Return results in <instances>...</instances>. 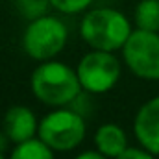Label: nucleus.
<instances>
[{
    "label": "nucleus",
    "mask_w": 159,
    "mask_h": 159,
    "mask_svg": "<svg viewBox=\"0 0 159 159\" xmlns=\"http://www.w3.org/2000/svg\"><path fill=\"white\" fill-rule=\"evenodd\" d=\"M135 24L141 30L159 32V0H141L137 4Z\"/></svg>",
    "instance_id": "9b49d317"
},
{
    "label": "nucleus",
    "mask_w": 159,
    "mask_h": 159,
    "mask_svg": "<svg viewBox=\"0 0 159 159\" xmlns=\"http://www.w3.org/2000/svg\"><path fill=\"white\" fill-rule=\"evenodd\" d=\"M91 2L93 0H50V6L56 7L61 13L74 15V13H80V11L87 9L91 6Z\"/></svg>",
    "instance_id": "ddd939ff"
},
{
    "label": "nucleus",
    "mask_w": 159,
    "mask_h": 159,
    "mask_svg": "<svg viewBox=\"0 0 159 159\" xmlns=\"http://www.w3.org/2000/svg\"><path fill=\"white\" fill-rule=\"evenodd\" d=\"M94 144L106 157L117 159L128 148V137L117 124H102L94 133Z\"/></svg>",
    "instance_id": "1a4fd4ad"
},
{
    "label": "nucleus",
    "mask_w": 159,
    "mask_h": 159,
    "mask_svg": "<svg viewBox=\"0 0 159 159\" xmlns=\"http://www.w3.org/2000/svg\"><path fill=\"white\" fill-rule=\"evenodd\" d=\"M67 44V26L52 15L34 19L22 35L24 52L37 61H50Z\"/></svg>",
    "instance_id": "7ed1b4c3"
},
{
    "label": "nucleus",
    "mask_w": 159,
    "mask_h": 159,
    "mask_svg": "<svg viewBox=\"0 0 159 159\" xmlns=\"http://www.w3.org/2000/svg\"><path fill=\"white\" fill-rule=\"evenodd\" d=\"M117 159H156V157L146 148H129L128 146Z\"/></svg>",
    "instance_id": "4468645a"
},
{
    "label": "nucleus",
    "mask_w": 159,
    "mask_h": 159,
    "mask_svg": "<svg viewBox=\"0 0 159 159\" xmlns=\"http://www.w3.org/2000/svg\"><path fill=\"white\" fill-rule=\"evenodd\" d=\"M80 34L91 48L115 52L126 44L131 35V26L129 20L117 9L94 7L81 19Z\"/></svg>",
    "instance_id": "f03ea898"
},
{
    "label": "nucleus",
    "mask_w": 159,
    "mask_h": 159,
    "mask_svg": "<svg viewBox=\"0 0 159 159\" xmlns=\"http://www.w3.org/2000/svg\"><path fill=\"white\" fill-rule=\"evenodd\" d=\"M37 137L56 152L74 150L85 137V120L70 109L52 111L39 122Z\"/></svg>",
    "instance_id": "20e7f679"
},
{
    "label": "nucleus",
    "mask_w": 159,
    "mask_h": 159,
    "mask_svg": "<svg viewBox=\"0 0 159 159\" xmlns=\"http://www.w3.org/2000/svg\"><path fill=\"white\" fill-rule=\"evenodd\" d=\"M9 159H54V150L41 139H30L24 143H19Z\"/></svg>",
    "instance_id": "9d476101"
},
{
    "label": "nucleus",
    "mask_w": 159,
    "mask_h": 159,
    "mask_svg": "<svg viewBox=\"0 0 159 159\" xmlns=\"http://www.w3.org/2000/svg\"><path fill=\"white\" fill-rule=\"evenodd\" d=\"M74 159H109V157H106L102 152H93V150H87V152H81L80 156H76Z\"/></svg>",
    "instance_id": "2eb2a0df"
},
{
    "label": "nucleus",
    "mask_w": 159,
    "mask_h": 159,
    "mask_svg": "<svg viewBox=\"0 0 159 159\" xmlns=\"http://www.w3.org/2000/svg\"><path fill=\"white\" fill-rule=\"evenodd\" d=\"M78 78L85 91L100 94L117 85L120 78V63L113 52L94 50L85 54L78 63Z\"/></svg>",
    "instance_id": "423d86ee"
},
{
    "label": "nucleus",
    "mask_w": 159,
    "mask_h": 159,
    "mask_svg": "<svg viewBox=\"0 0 159 159\" xmlns=\"http://www.w3.org/2000/svg\"><path fill=\"white\" fill-rule=\"evenodd\" d=\"M17 6H19V11L28 17L30 20L37 19V17H43L46 7L50 6V0H15Z\"/></svg>",
    "instance_id": "f8f14e48"
},
{
    "label": "nucleus",
    "mask_w": 159,
    "mask_h": 159,
    "mask_svg": "<svg viewBox=\"0 0 159 159\" xmlns=\"http://www.w3.org/2000/svg\"><path fill=\"white\" fill-rule=\"evenodd\" d=\"M0 159H6V157H4V156H2V154H0Z\"/></svg>",
    "instance_id": "dca6fc26"
},
{
    "label": "nucleus",
    "mask_w": 159,
    "mask_h": 159,
    "mask_svg": "<svg viewBox=\"0 0 159 159\" xmlns=\"http://www.w3.org/2000/svg\"><path fill=\"white\" fill-rule=\"evenodd\" d=\"M128 69L143 80H159V32L137 28L122 46Z\"/></svg>",
    "instance_id": "39448f33"
},
{
    "label": "nucleus",
    "mask_w": 159,
    "mask_h": 159,
    "mask_svg": "<svg viewBox=\"0 0 159 159\" xmlns=\"http://www.w3.org/2000/svg\"><path fill=\"white\" fill-rule=\"evenodd\" d=\"M37 129H39V122L30 107L13 106L7 109L4 117V133L11 143L19 144V143L30 141L35 137Z\"/></svg>",
    "instance_id": "6e6552de"
},
{
    "label": "nucleus",
    "mask_w": 159,
    "mask_h": 159,
    "mask_svg": "<svg viewBox=\"0 0 159 159\" xmlns=\"http://www.w3.org/2000/svg\"><path fill=\"white\" fill-rule=\"evenodd\" d=\"M30 87L37 100L54 107L70 104L80 94V89H83L76 70L52 59L43 61V65L34 70Z\"/></svg>",
    "instance_id": "f257e3e1"
},
{
    "label": "nucleus",
    "mask_w": 159,
    "mask_h": 159,
    "mask_svg": "<svg viewBox=\"0 0 159 159\" xmlns=\"http://www.w3.org/2000/svg\"><path fill=\"white\" fill-rule=\"evenodd\" d=\"M133 133L143 148L159 156V96L141 106L133 120Z\"/></svg>",
    "instance_id": "0eeeda50"
}]
</instances>
